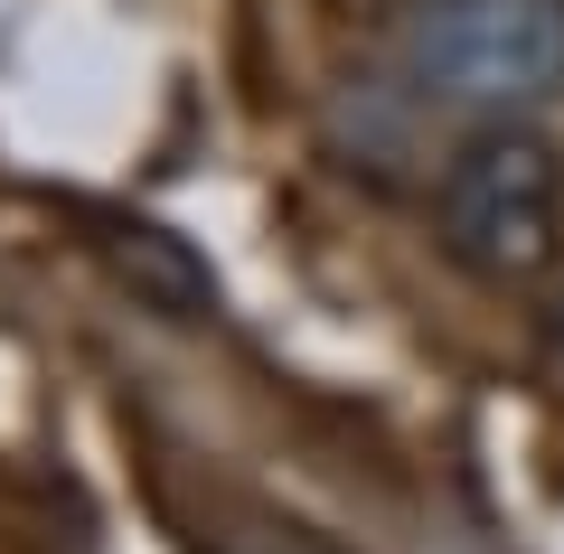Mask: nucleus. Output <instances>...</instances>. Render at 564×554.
Returning <instances> with one entry per match:
<instances>
[{"label":"nucleus","instance_id":"f257e3e1","mask_svg":"<svg viewBox=\"0 0 564 554\" xmlns=\"http://www.w3.org/2000/svg\"><path fill=\"white\" fill-rule=\"evenodd\" d=\"M433 226L443 254L480 282H536L564 254V160L545 132H527L518 113L480 122L462 151L443 160L433 188Z\"/></svg>","mask_w":564,"mask_h":554},{"label":"nucleus","instance_id":"f03ea898","mask_svg":"<svg viewBox=\"0 0 564 554\" xmlns=\"http://www.w3.org/2000/svg\"><path fill=\"white\" fill-rule=\"evenodd\" d=\"M404 66L433 104L462 113H536L564 95V0H423Z\"/></svg>","mask_w":564,"mask_h":554},{"label":"nucleus","instance_id":"7ed1b4c3","mask_svg":"<svg viewBox=\"0 0 564 554\" xmlns=\"http://www.w3.org/2000/svg\"><path fill=\"white\" fill-rule=\"evenodd\" d=\"M104 254H113V273L132 282L151 311H170V319H207V311H217V273H207L170 226H141V217L122 226L113 217V226H104Z\"/></svg>","mask_w":564,"mask_h":554}]
</instances>
